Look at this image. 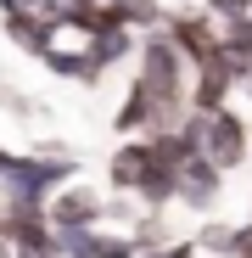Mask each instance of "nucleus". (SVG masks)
<instances>
[{
    "label": "nucleus",
    "instance_id": "f257e3e1",
    "mask_svg": "<svg viewBox=\"0 0 252 258\" xmlns=\"http://www.w3.org/2000/svg\"><path fill=\"white\" fill-rule=\"evenodd\" d=\"M191 56L180 51V39L168 34V28H146L140 34V51H135V84L157 101L162 112V129H180L185 112H191Z\"/></svg>",
    "mask_w": 252,
    "mask_h": 258
},
{
    "label": "nucleus",
    "instance_id": "f03ea898",
    "mask_svg": "<svg viewBox=\"0 0 252 258\" xmlns=\"http://www.w3.org/2000/svg\"><path fill=\"white\" fill-rule=\"evenodd\" d=\"M78 180V157H56V152H0V202L6 208H45L62 185Z\"/></svg>",
    "mask_w": 252,
    "mask_h": 258
},
{
    "label": "nucleus",
    "instance_id": "7ed1b4c3",
    "mask_svg": "<svg viewBox=\"0 0 252 258\" xmlns=\"http://www.w3.org/2000/svg\"><path fill=\"white\" fill-rule=\"evenodd\" d=\"M202 157H213L224 174H230V168H241V163L252 157V123H246V112H235V101H230V107H219V112H207Z\"/></svg>",
    "mask_w": 252,
    "mask_h": 258
},
{
    "label": "nucleus",
    "instance_id": "20e7f679",
    "mask_svg": "<svg viewBox=\"0 0 252 258\" xmlns=\"http://www.w3.org/2000/svg\"><path fill=\"white\" fill-rule=\"evenodd\" d=\"M45 219H51V230H96V225H107V197L96 185L73 180L45 202Z\"/></svg>",
    "mask_w": 252,
    "mask_h": 258
},
{
    "label": "nucleus",
    "instance_id": "39448f33",
    "mask_svg": "<svg viewBox=\"0 0 252 258\" xmlns=\"http://www.w3.org/2000/svg\"><path fill=\"white\" fill-rule=\"evenodd\" d=\"M224 168L213 163V157H191L185 168H180V208H191V213H213L219 208V197H224Z\"/></svg>",
    "mask_w": 252,
    "mask_h": 258
},
{
    "label": "nucleus",
    "instance_id": "423d86ee",
    "mask_svg": "<svg viewBox=\"0 0 252 258\" xmlns=\"http://www.w3.org/2000/svg\"><path fill=\"white\" fill-rule=\"evenodd\" d=\"M112 129H118L123 141H135V135H157V129H162L157 101L140 90L135 79H129V90H123V101H118V112H112Z\"/></svg>",
    "mask_w": 252,
    "mask_h": 258
},
{
    "label": "nucleus",
    "instance_id": "0eeeda50",
    "mask_svg": "<svg viewBox=\"0 0 252 258\" xmlns=\"http://www.w3.org/2000/svg\"><path fill=\"white\" fill-rule=\"evenodd\" d=\"M146 168H151V141H146V135L118 141V146H112V157H107V185L135 197V185H140V174H146Z\"/></svg>",
    "mask_w": 252,
    "mask_h": 258
},
{
    "label": "nucleus",
    "instance_id": "6e6552de",
    "mask_svg": "<svg viewBox=\"0 0 252 258\" xmlns=\"http://www.w3.org/2000/svg\"><path fill=\"white\" fill-rule=\"evenodd\" d=\"M0 28H6V39H12L17 51H28V56H45V51H51V28H56V17L6 12V17H0Z\"/></svg>",
    "mask_w": 252,
    "mask_h": 258
},
{
    "label": "nucleus",
    "instance_id": "1a4fd4ad",
    "mask_svg": "<svg viewBox=\"0 0 252 258\" xmlns=\"http://www.w3.org/2000/svg\"><path fill=\"white\" fill-rule=\"evenodd\" d=\"M135 51H140V34H135V28H123V23L101 28V34H96V45H90V56H96L101 73H112V68H123V62H135Z\"/></svg>",
    "mask_w": 252,
    "mask_h": 258
},
{
    "label": "nucleus",
    "instance_id": "9d476101",
    "mask_svg": "<svg viewBox=\"0 0 252 258\" xmlns=\"http://www.w3.org/2000/svg\"><path fill=\"white\" fill-rule=\"evenodd\" d=\"M112 23L146 34V28H162L168 23V6H162V0H112Z\"/></svg>",
    "mask_w": 252,
    "mask_h": 258
},
{
    "label": "nucleus",
    "instance_id": "9b49d317",
    "mask_svg": "<svg viewBox=\"0 0 252 258\" xmlns=\"http://www.w3.org/2000/svg\"><path fill=\"white\" fill-rule=\"evenodd\" d=\"M196 247H202L207 258H235V252H241V225H224V219H207V225L196 230Z\"/></svg>",
    "mask_w": 252,
    "mask_h": 258
},
{
    "label": "nucleus",
    "instance_id": "f8f14e48",
    "mask_svg": "<svg viewBox=\"0 0 252 258\" xmlns=\"http://www.w3.org/2000/svg\"><path fill=\"white\" fill-rule=\"evenodd\" d=\"M129 241H135V252L146 258V252H157V247H168L174 236H168V225H162V213H140V219L129 225Z\"/></svg>",
    "mask_w": 252,
    "mask_h": 258
},
{
    "label": "nucleus",
    "instance_id": "ddd939ff",
    "mask_svg": "<svg viewBox=\"0 0 252 258\" xmlns=\"http://www.w3.org/2000/svg\"><path fill=\"white\" fill-rule=\"evenodd\" d=\"M96 236H101V225L96 230H56V247H62V258H96Z\"/></svg>",
    "mask_w": 252,
    "mask_h": 258
},
{
    "label": "nucleus",
    "instance_id": "4468645a",
    "mask_svg": "<svg viewBox=\"0 0 252 258\" xmlns=\"http://www.w3.org/2000/svg\"><path fill=\"white\" fill-rule=\"evenodd\" d=\"M140 213H146V208H140V197H129V191H112V197H107V225H123V230H129Z\"/></svg>",
    "mask_w": 252,
    "mask_h": 258
},
{
    "label": "nucleus",
    "instance_id": "2eb2a0df",
    "mask_svg": "<svg viewBox=\"0 0 252 258\" xmlns=\"http://www.w3.org/2000/svg\"><path fill=\"white\" fill-rule=\"evenodd\" d=\"M96 258H140V252H135L129 230H101L96 236Z\"/></svg>",
    "mask_w": 252,
    "mask_h": 258
},
{
    "label": "nucleus",
    "instance_id": "dca6fc26",
    "mask_svg": "<svg viewBox=\"0 0 252 258\" xmlns=\"http://www.w3.org/2000/svg\"><path fill=\"white\" fill-rule=\"evenodd\" d=\"M0 112H17V118H39V101H28V90H17V84H0Z\"/></svg>",
    "mask_w": 252,
    "mask_h": 258
},
{
    "label": "nucleus",
    "instance_id": "f3484780",
    "mask_svg": "<svg viewBox=\"0 0 252 258\" xmlns=\"http://www.w3.org/2000/svg\"><path fill=\"white\" fill-rule=\"evenodd\" d=\"M67 0H0V17L6 12H34V17H62Z\"/></svg>",
    "mask_w": 252,
    "mask_h": 258
},
{
    "label": "nucleus",
    "instance_id": "a211bd4d",
    "mask_svg": "<svg viewBox=\"0 0 252 258\" xmlns=\"http://www.w3.org/2000/svg\"><path fill=\"white\" fill-rule=\"evenodd\" d=\"M146 258H202V247H196V236H174V241H168V247H157V252H146Z\"/></svg>",
    "mask_w": 252,
    "mask_h": 258
},
{
    "label": "nucleus",
    "instance_id": "6ab92c4d",
    "mask_svg": "<svg viewBox=\"0 0 252 258\" xmlns=\"http://www.w3.org/2000/svg\"><path fill=\"white\" fill-rule=\"evenodd\" d=\"M235 258H252V219L241 225V252H235Z\"/></svg>",
    "mask_w": 252,
    "mask_h": 258
},
{
    "label": "nucleus",
    "instance_id": "aec40b11",
    "mask_svg": "<svg viewBox=\"0 0 252 258\" xmlns=\"http://www.w3.org/2000/svg\"><path fill=\"white\" fill-rule=\"evenodd\" d=\"M0 258H17V247L6 241V230H0Z\"/></svg>",
    "mask_w": 252,
    "mask_h": 258
},
{
    "label": "nucleus",
    "instance_id": "412c9836",
    "mask_svg": "<svg viewBox=\"0 0 252 258\" xmlns=\"http://www.w3.org/2000/svg\"><path fill=\"white\" fill-rule=\"evenodd\" d=\"M246 90H252V79H246Z\"/></svg>",
    "mask_w": 252,
    "mask_h": 258
},
{
    "label": "nucleus",
    "instance_id": "4be33fe9",
    "mask_svg": "<svg viewBox=\"0 0 252 258\" xmlns=\"http://www.w3.org/2000/svg\"><path fill=\"white\" fill-rule=\"evenodd\" d=\"M246 163H252V157H246Z\"/></svg>",
    "mask_w": 252,
    "mask_h": 258
}]
</instances>
